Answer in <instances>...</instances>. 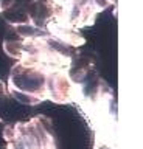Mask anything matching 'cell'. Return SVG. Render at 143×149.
<instances>
[{
	"label": "cell",
	"mask_w": 143,
	"mask_h": 149,
	"mask_svg": "<svg viewBox=\"0 0 143 149\" xmlns=\"http://www.w3.org/2000/svg\"><path fill=\"white\" fill-rule=\"evenodd\" d=\"M3 140L6 149H58L53 121L47 115L5 126Z\"/></svg>",
	"instance_id": "6da1fadb"
},
{
	"label": "cell",
	"mask_w": 143,
	"mask_h": 149,
	"mask_svg": "<svg viewBox=\"0 0 143 149\" xmlns=\"http://www.w3.org/2000/svg\"><path fill=\"white\" fill-rule=\"evenodd\" d=\"M50 74L53 73H47L34 65L16 62L8 76V93L27 106H36L48 101Z\"/></svg>",
	"instance_id": "7a4b0ae2"
},
{
	"label": "cell",
	"mask_w": 143,
	"mask_h": 149,
	"mask_svg": "<svg viewBox=\"0 0 143 149\" xmlns=\"http://www.w3.org/2000/svg\"><path fill=\"white\" fill-rule=\"evenodd\" d=\"M48 3L58 19L81 30L84 26H92L96 16L115 5L117 0H48Z\"/></svg>",
	"instance_id": "3957f363"
},
{
	"label": "cell",
	"mask_w": 143,
	"mask_h": 149,
	"mask_svg": "<svg viewBox=\"0 0 143 149\" xmlns=\"http://www.w3.org/2000/svg\"><path fill=\"white\" fill-rule=\"evenodd\" d=\"M93 149H118V134H117V130L95 134Z\"/></svg>",
	"instance_id": "277c9868"
},
{
	"label": "cell",
	"mask_w": 143,
	"mask_h": 149,
	"mask_svg": "<svg viewBox=\"0 0 143 149\" xmlns=\"http://www.w3.org/2000/svg\"><path fill=\"white\" fill-rule=\"evenodd\" d=\"M8 87L3 84L2 81H0V110H2V107L6 104V100H8ZM0 121H3V118H2V115H0Z\"/></svg>",
	"instance_id": "5b68a950"
},
{
	"label": "cell",
	"mask_w": 143,
	"mask_h": 149,
	"mask_svg": "<svg viewBox=\"0 0 143 149\" xmlns=\"http://www.w3.org/2000/svg\"><path fill=\"white\" fill-rule=\"evenodd\" d=\"M0 13H3V6H2V0H0Z\"/></svg>",
	"instance_id": "8992f818"
}]
</instances>
